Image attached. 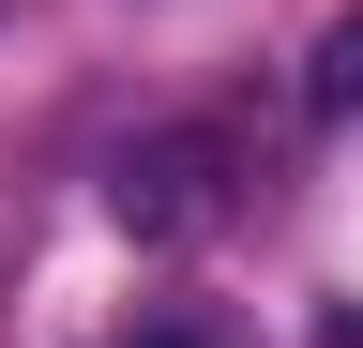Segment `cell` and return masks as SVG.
<instances>
[{
  "label": "cell",
  "mask_w": 363,
  "mask_h": 348,
  "mask_svg": "<svg viewBox=\"0 0 363 348\" xmlns=\"http://www.w3.org/2000/svg\"><path fill=\"white\" fill-rule=\"evenodd\" d=\"M106 212L136 242H212L227 212H242V137H212V121H167V137H136L106 167Z\"/></svg>",
  "instance_id": "6da1fadb"
},
{
  "label": "cell",
  "mask_w": 363,
  "mask_h": 348,
  "mask_svg": "<svg viewBox=\"0 0 363 348\" xmlns=\"http://www.w3.org/2000/svg\"><path fill=\"white\" fill-rule=\"evenodd\" d=\"M303 91H318V121H363V16L318 46V76H303Z\"/></svg>",
  "instance_id": "7a4b0ae2"
},
{
  "label": "cell",
  "mask_w": 363,
  "mask_h": 348,
  "mask_svg": "<svg viewBox=\"0 0 363 348\" xmlns=\"http://www.w3.org/2000/svg\"><path fill=\"white\" fill-rule=\"evenodd\" d=\"M106 348H227V318H121Z\"/></svg>",
  "instance_id": "3957f363"
}]
</instances>
